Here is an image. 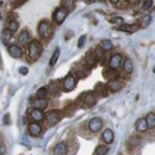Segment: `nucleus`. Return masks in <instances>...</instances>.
<instances>
[{"label":"nucleus","instance_id":"nucleus-1","mask_svg":"<svg viewBox=\"0 0 155 155\" xmlns=\"http://www.w3.org/2000/svg\"><path fill=\"white\" fill-rule=\"evenodd\" d=\"M41 52H42V47L40 45V42L36 41V40H32L29 45V48H28V56L31 61H36L38 57L41 56Z\"/></svg>","mask_w":155,"mask_h":155},{"label":"nucleus","instance_id":"nucleus-2","mask_svg":"<svg viewBox=\"0 0 155 155\" xmlns=\"http://www.w3.org/2000/svg\"><path fill=\"white\" fill-rule=\"evenodd\" d=\"M37 32L40 35V37H42V38H50V36L52 35V25H51L48 21L44 20L38 24Z\"/></svg>","mask_w":155,"mask_h":155},{"label":"nucleus","instance_id":"nucleus-3","mask_svg":"<svg viewBox=\"0 0 155 155\" xmlns=\"http://www.w3.org/2000/svg\"><path fill=\"white\" fill-rule=\"evenodd\" d=\"M78 99L84 107H93L97 103V97L92 92H83Z\"/></svg>","mask_w":155,"mask_h":155},{"label":"nucleus","instance_id":"nucleus-4","mask_svg":"<svg viewBox=\"0 0 155 155\" xmlns=\"http://www.w3.org/2000/svg\"><path fill=\"white\" fill-rule=\"evenodd\" d=\"M77 84V78L73 74H67L62 81V89L64 92H71Z\"/></svg>","mask_w":155,"mask_h":155},{"label":"nucleus","instance_id":"nucleus-5","mask_svg":"<svg viewBox=\"0 0 155 155\" xmlns=\"http://www.w3.org/2000/svg\"><path fill=\"white\" fill-rule=\"evenodd\" d=\"M68 14H70V10H67V9H64V8L61 6V8H58V9L55 10L52 18H54V20H55L58 25H61L64 20H66V18H67Z\"/></svg>","mask_w":155,"mask_h":155},{"label":"nucleus","instance_id":"nucleus-6","mask_svg":"<svg viewBox=\"0 0 155 155\" xmlns=\"http://www.w3.org/2000/svg\"><path fill=\"white\" fill-rule=\"evenodd\" d=\"M46 120H47V124L48 127H54L56 125L60 120H61V114L58 110H52V112H50L47 114V117H46Z\"/></svg>","mask_w":155,"mask_h":155},{"label":"nucleus","instance_id":"nucleus-7","mask_svg":"<svg viewBox=\"0 0 155 155\" xmlns=\"http://www.w3.org/2000/svg\"><path fill=\"white\" fill-rule=\"evenodd\" d=\"M102 127H103V120L101 118H93V119L89 120V123H88V129L92 133L99 132L102 129Z\"/></svg>","mask_w":155,"mask_h":155},{"label":"nucleus","instance_id":"nucleus-8","mask_svg":"<svg viewBox=\"0 0 155 155\" xmlns=\"http://www.w3.org/2000/svg\"><path fill=\"white\" fill-rule=\"evenodd\" d=\"M122 61H123L122 56H120L119 54H115V55H113V56L110 57L108 64H109V67H110L112 70H117V68H119V67L122 66Z\"/></svg>","mask_w":155,"mask_h":155},{"label":"nucleus","instance_id":"nucleus-9","mask_svg":"<svg viewBox=\"0 0 155 155\" xmlns=\"http://www.w3.org/2000/svg\"><path fill=\"white\" fill-rule=\"evenodd\" d=\"M30 104L32 106V108H36V109H45L48 104V102L46 99H41V98H32Z\"/></svg>","mask_w":155,"mask_h":155},{"label":"nucleus","instance_id":"nucleus-10","mask_svg":"<svg viewBox=\"0 0 155 155\" xmlns=\"http://www.w3.org/2000/svg\"><path fill=\"white\" fill-rule=\"evenodd\" d=\"M29 115H30L31 120H32V122H36V123L41 122V120L45 118V115H44L42 110H41V109H36V108L31 109V110H30V113H29Z\"/></svg>","mask_w":155,"mask_h":155},{"label":"nucleus","instance_id":"nucleus-11","mask_svg":"<svg viewBox=\"0 0 155 155\" xmlns=\"http://www.w3.org/2000/svg\"><path fill=\"white\" fill-rule=\"evenodd\" d=\"M8 51H9V55L14 58H20L22 56V48L19 45H10Z\"/></svg>","mask_w":155,"mask_h":155},{"label":"nucleus","instance_id":"nucleus-12","mask_svg":"<svg viewBox=\"0 0 155 155\" xmlns=\"http://www.w3.org/2000/svg\"><path fill=\"white\" fill-rule=\"evenodd\" d=\"M29 133L32 137H38V135L42 133V128H41V125L38 124V123L34 122V123H31L29 125Z\"/></svg>","mask_w":155,"mask_h":155},{"label":"nucleus","instance_id":"nucleus-13","mask_svg":"<svg viewBox=\"0 0 155 155\" xmlns=\"http://www.w3.org/2000/svg\"><path fill=\"white\" fill-rule=\"evenodd\" d=\"M139 24H124L119 26V30L123 32H135L137 30H139Z\"/></svg>","mask_w":155,"mask_h":155},{"label":"nucleus","instance_id":"nucleus-14","mask_svg":"<svg viewBox=\"0 0 155 155\" xmlns=\"http://www.w3.org/2000/svg\"><path fill=\"white\" fill-rule=\"evenodd\" d=\"M66 153H67V145H66V143H63V141L58 143L54 148V151H52L54 155H64Z\"/></svg>","mask_w":155,"mask_h":155},{"label":"nucleus","instance_id":"nucleus-15","mask_svg":"<svg viewBox=\"0 0 155 155\" xmlns=\"http://www.w3.org/2000/svg\"><path fill=\"white\" fill-rule=\"evenodd\" d=\"M97 61H98V58L94 55V52H88L86 55V57H84V63L88 64V67H93L94 64L97 63Z\"/></svg>","mask_w":155,"mask_h":155},{"label":"nucleus","instance_id":"nucleus-16","mask_svg":"<svg viewBox=\"0 0 155 155\" xmlns=\"http://www.w3.org/2000/svg\"><path fill=\"white\" fill-rule=\"evenodd\" d=\"M102 140L104 141V143H107V144L113 143V140H114V133L110 130V129H106V130L103 132V134H102Z\"/></svg>","mask_w":155,"mask_h":155},{"label":"nucleus","instance_id":"nucleus-17","mask_svg":"<svg viewBox=\"0 0 155 155\" xmlns=\"http://www.w3.org/2000/svg\"><path fill=\"white\" fill-rule=\"evenodd\" d=\"M30 32L28 31V30H24L20 35H19V37H18V42L20 44V45H28V42L30 41Z\"/></svg>","mask_w":155,"mask_h":155},{"label":"nucleus","instance_id":"nucleus-18","mask_svg":"<svg viewBox=\"0 0 155 155\" xmlns=\"http://www.w3.org/2000/svg\"><path fill=\"white\" fill-rule=\"evenodd\" d=\"M135 129H137L138 132H140V133H144V132L148 130V125H147L145 118H140V119L137 120V123H135Z\"/></svg>","mask_w":155,"mask_h":155},{"label":"nucleus","instance_id":"nucleus-19","mask_svg":"<svg viewBox=\"0 0 155 155\" xmlns=\"http://www.w3.org/2000/svg\"><path fill=\"white\" fill-rule=\"evenodd\" d=\"M122 86H123V83L119 81V80H112L109 83H108V89H110L112 92H117V91H119V89L122 88Z\"/></svg>","mask_w":155,"mask_h":155},{"label":"nucleus","instance_id":"nucleus-20","mask_svg":"<svg viewBox=\"0 0 155 155\" xmlns=\"http://www.w3.org/2000/svg\"><path fill=\"white\" fill-rule=\"evenodd\" d=\"M123 70H124L127 73H132V72H133L134 66H133L132 60H129V58H124V61H123Z\"/></svg>","mask_w":155,"mask_h":155},{"label":"nucleus","instance_id":"nucleus-21","mask_svg":"<svg viewBox=\"0 0 155 155\" xmlns=\"http://www.w3.org/2000/svg\"><path fill=\"white\" fill-rule=\"evenodd\" d=\"M11 37H12V32L10 30H8V29L3 30V32H2V40H3V44L4 45H8L10 42Z\"/></svg>","mask_w":155,"mask_h":155},{"label":"nucleus","instance_id":"nucleus-22","mask_svg":"<svg viewBox=\"0 0 155 155\" xmlns=\"http://www.w3.org/2000/svg\"><path fill=\"white\" fill-rule=\"evenodd\" d=\"M145 120H147V125H148L149 129L155 128V113H149L147 115Z\"/></svg>","mask_w":155,"mask_h":155},{"label":"nucleus","instance_id":"nucleus-23","mask_svg":"<svg viewBox=\"0 0 155 155\" xmlns=\"http://www.w3.org/2000/svg\"><path fill=\"white\" fill-rule=\"evenodd\" d=\"M74 4H76V0H61V6L70 10V11H71V9L74 8Z\"/></svg>","mask_w":155,"mask_h":155},{"label":"nucleus","instance_id":"nucleus-24","mask_svg":"<svg viewBox=\"0 0 155 155\" xmlns=\"http://www.w3.org/2000/svg\"><path fill=\"white\" fill-rule=\"evenodd\" d=\"M48 94V89L45 88V87H41V88H38L37 89V92H36V98H41V99H45Z\"/></svg>","mask_w":155,"mask_h":155},{"label":"nucleus","instance_id":"nucleus-25","mask_svg":"<svg viewBox=\"0 0 155 155\" xmlns=\"http://www.w3.org/2000/svg\"><path fill=\"white\" fill-rule=\"evenodd\" d=\"M60 48L57 47V48H55V52H54V55H52V57H51V60H50V66H55V64L57 63V61H58V57H60Z\"/></svg>","mask_w":155,"mask_h":155},{"label":"nucleus","instance_id":"nucleus-26","mask_svg":"<svg viewBox=\"0 0 155 155\" xmlns=\"http://www.w3.org/2000/svg\"><path fill=\"white\" fill-rule=\"evenodd\" d=\"M6 29L10 30L11 32L18 31V29H19V22H18L16 20H10V21L8 22V28H6Z\"/></svg>","mask_w":155,"mask_h":155},{"label":"nucleus","instance_id":"nucleus-27","mask_svg":"<svg viewBox=\"0 0 155 155\" xmlns=\"http://www.w3.org/2000/svg\"><path fill=\"white\" fill-rule=\"evenodd\" d=\"M150 24H151V16H150V15H145L143 19H141L139 26H140V28H143V29H147Z\"/></svg>","mask_w":155,"mask_h":155},{"label":"nucleus","instance_id":"nucleus-28","mask_svg":"<svg viewBox=\"0 0 155 155\" xmlns=\"http://www.w3.org/2000/svg\"><path fill=\"white\" fill-rule=\"evenodd\" d=\"M128 147L129 148H137L139 144H140V138H137V137H132L130 139L128 140Z\"/></svg>","mask_w":155,"mask_h":155},{"label":"nucleus","instance_id":"nucleus-29","mask_svg":"<svg viewBox=\"0 0 155 155\" xmlns=\"http://www.w3.org/2000/svg\"><path fill=\"white\" fill-rule=\"evenodd\" d=\"M76 77L77 78H84L87 77V74L89 73V70L88 68H80V70H76Z\"/></svg>","mask_w":155,"mask_h":155},{"label":"nucleus","instance_id":"nucleus-30","mask_svg":"<svg viewBox=\"0 0 155 155\" xmlns=\"http://www.w3.org/2000/svg\"><path fill=\"white\" fill-rule=\"evenodd\" d=\"M48 89H50V94H52V96H57L60 93V87L57 86V83H54V82L50 83Z\"/></svg>","mask_w":155,"mask_h":155},{"label":"nucleus","instance_id":"nucleus-31","mask_svg":"<svg viewBox=\"0 0 155 155\" xmlns=\"http://www.w3.org/2000/svg\"><path fill=\"white\" fill-rule=\"evenodd\" d=\"M106 89H108V87H106L103 83H99V84L96 86V92L99 93V96H106V94H107Z\"/></svg>","mask_w":155,"mask_h":155},{"label":"nucleus","instance_id":"nucleus-32","mask_svg":"<svg viewBox=\"0 0 155 155\" xmlns=\"http://www.w3.org/2000/svg\"><path fill=\"white\" fill-rule=\"evenodd\" d=\"M108 151H109L108 147H106V145H99V147L96 149L94 155H106Z\"/></svg>","mask_w":155,"mask_h":155},{"label":"nucleus","instance_id":"nucleus-33","mask_svg":"<svg viewBox=\"0 0 155 155\" xmlns=\"http://www.w3.org/2000/svg\"><path fill=\"white\" fill-rule=\"evenodd\" d=\"M112 42H110V40H103L102 42H101V47L103 48V51H108V50H110L112 48Z\"/></svg>","mask_w":155,"mask_h":155},{"label":"nucleus","instance_id":"nucleus-34","mask_svg":"<svg viewBox=\"0 0 155 155\" xmlns=\"http://www.w3.org/2000/svg\"><path fill=\"white\" fill-rule=\"evenodd\" d=\"M151 6H153V0H145V2H144V4H143V8H144V10H149Z\"/></svg>","mask_w":155,"mask_h":155},{"label":"nucleus","instance_id":"nucleus-35","mask_svg":"<svg viewBox=\"0 0 155 155\" xmlns=\"http://www.w3.org/2000/svg\"><path fill=\"white\" fill-rule=\"evenodd\" d=\"M84 44H86V35H82L81 37H80V40H78V47L81 48V47H83L84 46Z\"/></svg>","mask_w":155,"mask_h":155},{"label":"nucleus","instance_id":"nucleus-36","mask_svg":"<svg viewBox=\"0 0 155 155\" xmlns=\"http://www.w3.org/2000/svg\"><path fill=\"white\" fill-rule=\"evenodd\" d=\"M94 55L97 56V58H101V57L103 56V48H102V47H101V48L97 47V48L94 50Z\"/></svg>","mask_w":155,"mask_h":155},{"label":"nucleus","instance_id":"nucleus-37","mask_svg":"<svg viewBox=\"0 0 155 155\" xmlns=\"http://www.w3.org/2000/svg\"><path fill=\"white\" fill-rule=\"evenodd\" d=\"M112 24H117V22H123V18H118V16H115V18H112L110 20H109Z\"/></svg>","mask_w":155,"mask_h":155},{"label":"nucleus","instance_id":"nucleus-38","mask_svg":"<svg viewBox=\"0 0 155 155\" xmlns=\"http://www.w3.org/2000/svg\"><path fill=\"white\" fill-rule=\"evenodd\" d=\"M9 118H10V115H9V114H5V115H4V120H3V123L8 125V124L10 123V119H9Z\"/></svg>","mask_w":155,"mask_h":155},{"label":"nucleus","instance_id":"nucleus-39","mask_svg":"<svg viewBox=\"0 0 155 155\" xmlns=\"http://www.w3.org/2000/svg\"><path fill=\"white\" fill-rule=\"evenodd\" d=\"M28 72H29V71H28L26 67H21V68H20V73H21V74H28Z\"/></svg>","mask_w":155,"mask_h":155},{"label":"nucleus","instance_id":"nucleus-40","mask_svg":"<svg viewBox=\"0 0 155 155\" xmlns=\"http://www.w3.org/2000/svg\"><path fill=\"white\" fill-rule=\"evenodd\" d=\"M127 2L130 4V5H135V4H138L140 2V0H127Z\"/></svg>","mask_w":155,"mask_h":155},{"label":"nucleus","instance_id":"nucleus-41","mask_svg":"<svg viewBox=\"0 0 155 155\" xmlns=\"http://www.w3.org/2000/svg\"><path fill=\"white\" fill-rule=\"evenodd\" d=\"M5 154V147H0V155H4Z\"/></svg>","mask_w":155,"mask_h":155},{"label":"nucleus","instance_id":"nucleus-42","mask_svg":"<svg viewBox=\"0 0 155 155\" xmlns=\"http://www.w3.org/2000/svg\"><path fill=\"white\" fill-rule=\"evenodd\" d=\"M88 2H91V3H97V2H102V0H88Z\"/></svg>","mask_w":155,"mask_h":155},{"label":"nucleus","instance_id":"nucleus-43","mask_svg":"<svg viewBox=\"0 0 155 155\" xmlns=\"http://www.w3.org/2000/svg\"><path fill=\"white\" fill-rule=\"evenodd\" d=\"M110 2H112V4H117V3L119 2V0H110Z\"/></svg>","mask_w":155,"mask_h":155},{"label":"nucleus","instance_id":"nucleus-44","mask_svg":"<svg viewBox=\"0 0 155 155\" xmlns=\"http://www.w3.org/2000/svg\"><path fill=\"white\" fill-rule=\"evenodd\" d=\"M0 147H3V139H2V137H0Z\"/></svg>","mask_w":155,"mask_h":155},{"label":"nucleus","instance_id":"nucleus-45","mask_svg":"<svg viewBox=\"0 0 155 155\" xmlns=\"http://www.w3.org/2000/svg\"><path fill=\"white\" fill-rule=\"evenodd\" d=\"M154 72H155V68H154Z\"/></svg>","mask_w":155,"mask_h":155}]
</instances>
